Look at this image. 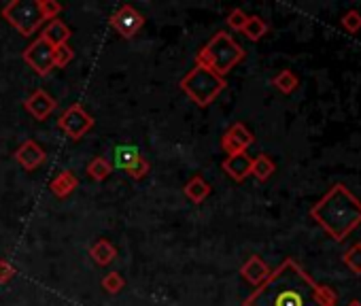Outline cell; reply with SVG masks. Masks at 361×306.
I'll return each mask as SVG.
<instances>
[{
    "instance_id": "obj_1",
    "label": "cell",
    "mask_w": 361,
    "mask_h": 306,
    "mask_svg": "<svg viewBox=\"0 0 361 306\" xmlns=\"http://www.w3.org/2000/svg\"><path fill=\"white\" fill-rule=\"evenodd\" d=\"M338 293L317 283L295 259H283L243 306H336Z\"/></svg>"
},
{
    "instance_id": "obj_2",
    "label": "cell",
    "mask_w": 361,
    "mask_h": 306,
    "mask_svg": "<svg viewBox=\"0 0 361 306\" xmlns=\"http://www.w3.org/2000/svg\"><path fill=\"white\" fill-rule=\"evenodd\" d=\"M310 219L336 243H344L361 226V200L342 183H334L312 207Z\"/></svg>"
},
{
    "instance_id": "obj_3",
    "label": "cell",
    "mask_w": 361,
    "mask_h": 306,
    "mask_svg": "<svg viewBox=\"0 0 361 306\" xmlns=\"http://www.w3.org/2000/svg\"><path fill=\"white\" fill-rule=\"evenodd\" d=\"M245 49L232 39L228 32H217L196 56V64L213 71L219 77H226L234 66H238L245 60Z\"/></svg>"
},
{
    "instance_id": "obj_4",
    "label": "cell",
    "mask_w": 361,
    "mask_h": 306,
    "mask_svg": "<svg viewBox=\"0 0 361 306\" xmlns=\"http://www.w3.org/2000/svg\"><path fill=\"white\" fill-rule=\"evenodd\" d=\"M226 77H219L213 71L198 64L180 79V90L198 106H209L211 102H215V98L226 90Z\"/></svg>"
},
{
    "instance_id": "obj_5",
    "label": "cell",
    "mask_w": 361,
    "mask_h": 306,
    "mask_svg": "<svg viewBox=\"0 0 361 306\" xmlns=\"http://www.w3.org/2000/svg\"><path fill=\"white\" fill-rule=\"evenodd\" d=\"M3 18L24 37H32L45 24L39 0H11L3 7Z\"/></svg>"
},
{
    "instance_id": "obj_6",
    "label": "cell",
    "mask_w": 361,
    "mask_h": 306,
    "mask_svg": "<svg viewBox=\"0 0 361 306\" xmlns=\"http://www.w3.org/2000/svg\"><path fill=\"white\" fill-rule=\"evenodd\" d=\"M94 117L79 104V102H75V104H71L62 115H60V119H58V126H60V130L68 136V138H73V140H81L92 128H94Z\"/></svg>"
},
{
    "instance_id": "obj_7",
    "label": "cell",
    "mask_w": 361,
    "mask_h": 306,
    "mask_svg": "<svg viewBox=\"0 0 361 306\" xmlns=\"http://www.w3.org/2000/svg\"><path fill=\"white\" fill-rule=\"evenodd\" d=\"M24 62L39 75L47 77L54 71V47L39 35L37 41H32L24 51Z\"/></svg>"
},
{
    "instance_id": "obj_8",
    "label": "cell",
    "mask_w": 361,
    "mask_h": 306,
    "mask_svg": "<svg viewBox=\"0 0 361 306\" xmlns=\"http://www.w3.org/2000/svg\"><path fill=\"white\" fill-rule=\"evenodd\" d=\"M111 26L115 28L117 35H121L123 39H134L142 26H145V18L142 13H138L134 7L130 5H123L121 9H117L113 16H111Z\"/></svg>"
},
{
    "instance_id": "obj_9",
    "label": "cell",
    "mask_w": 361,
    "mask_h": 306,
    "mask_svg": "<svg viewBox=\"0 0 361 306\" xmlns=\"http://www.w3.org/2000/svg\"><path fill=\"white\" fill-rule=\"evenodd\" d=\"M253 142H255V136H253V132L245 123L230 126L228 132L221 136V149L228 153V156H234V153L247 151Z\"/></svg>"
},
{
    "instance_id": "obj_10",
    "label": "cell",
    "mask_w": 361,
    "mask_h": 306,
    "mask_svg": "<svg viewBox=\"0 0 361 306\" xmlns=\"http://www.w3.org/2000/svg\"><path fill=\"white\" fill-rule=\"evenodd\" d=\"M45 160H47L45 149H43L37 140H32V138L24 140V142L18 147V151H16V162H18L24 171H37L41 164H45Z\"/></svg>"
},
{
    "instance_id": "obj_11",
    "label": "cell",
    "mask_w": 361,
    "mask_h": 306,
    "mask_svg": "<svg viewBox=\"0 0 361 306\" xmlns=\"http://www.w3.org/2000/svg\"><path fill=\"white\" fill-rule=\"evenodd\" d=\"M26 111L35 117V119H39V121H43V119H47L54 111H56V100L45 92V90H35L28 98H26Z\"/></svg>"
},
{
    "instance_id": "obj_12",
    "label": "cell",
    "mask_w": 361,
    "mask_h": 306,
    "mask_svg": "<svg viewBox=\"0 0 361 306\" xmlns=\"http://www.w3.org/2000/svg\"><path fill=\"white\" fill-rule=\"evenodd\" d=\"M224 171L228 173V177H232L234 181H245L251 175V166H253V158L249 156L247 151L243 153H234V156H228L224 160Z\"/></svg>"
},
{
    "instance_id": "obj_13",
    "label": "cell",
    "mask_w": 361,
    "mask_h": 306,
    "mask_svg": "<svg viewBox=\"0 0 361 306\" xmlns=\"http://www.w3.org/2000/svg\"><path fill=\"white\" fill-rule=\"evenodd\" d=\"M270 266L259 257V255H251L245 264H243V268H240V274H243V279L247 281V283H251L253 287H259L262 283H266L268 281V276H270Z\"/></svg>"
},
{
    "instance_id": "obj_14",
    "label": "cell",
    "mask_w": 361,
    "mask_h": 306,
    "mask_svg": "<svg viewBox=\"0 0 361 306\" xmlns=\"http://www.w3.org/2000/svg\"><path fill=\"white\" fill-rule=\"evenodd\" d=\"M71 28L62 22V20H54V22H47V26L43 28L41 37L51 45V47H58V45H66L68 39H71Z\"/></svg>"
},
{
    "instance_id": "obj_15",
    "label": "cell",
    "mask_w": 361,
    "mask_h": 306,
    "mask_svg": "<svg viewBox=\"0 0 361 306\" xmlns=\"http://www.w3.org/2000/svg\"><path fill=\"white\" fill-rule=\"evenodd\" d=\"M77 188H79V179H77L71 171L58 173V175L51 179V183H49V190H51V194H54L56 198H66V196H71Z\"/></svg>"
},
{
    "instance_id": "obj_16",
    "label": "cell",
    "mask_w": 361,
    "mask_h": 306,
    "mask_svg": "<svg viewBox=\"0 0 361 306\" xmlns=\"http://www.w3.org/2000/svg\"><path fill=\"white\" fill-rule=\"evenodd\" d=\"M185 196L194 202V204H200V202H204L209 196H211V183L204 179V177H200V175H196L194 179H190L188 181V185H185Z\"/></svg>"
},
{
    "instance_id": "obj_17",
    "label": "cell",
    "mask_w": 361,
    "mask_h": 306,
    "mask_svg": "<svg viewBox=\"0 0 361 306\" xmlns=\"http://www.w3.org/2000/svg\"><path fill=\"white\" fill-rule=\"evenodd\" d=\"M90 255H92V259H94L98 266H109V264L117 257V249H115V245H113L111 240L100 238V240H96V243L90 247Z\"/></svg>"
},
{
    "instance_id": "obj_18",
    "label": "cell",
    "mask_w": 361,
    "mask_h": 306,
    "mask_svg": "<svg viewBox=\"0 0 361 306\" xmlns=\"http://www.w3.org/2000/svg\"><path fill=\"white\" fill-rule=\"evenodd\" d=\"M140 158V151L132 145H121L113 151V164L119 171H128Z\"/></svg>"
},
{
    "instance_id": "obj_19",
    "label": "cell",
    "mask_w": 361,
    "mask_h": 306,
    "mask_svg": "<svg viewBox=\"0 0 361 306\" xmlns=\"http://www.w3.org/2000/svg\"><path fill=\"white\" fill-rule=\"evenodd\" d=\"M276 171V164L274 160L268 156V153H259L257 158H253V166H251V175L257 179V181H268Z\"/></svg>"
},
{
    "instance_id": "obj_20",
    "label": "cell",
    "mask_w": 361,
    "mask_h": 306,
    "mask_svg": "<svg viewBox=\"0 0 361 306\" xmlns=\"http://www.w3.org/2000/svg\"><path fill=\"white\" fill-rule=\"evenodd\" d=\"M272 85H274L281 94L289 96V94H293V92L300 87V79H298V75H295L293 71L285 68V71H281V73H276V75L272 77Z\"/></svg>"
},
{
    "instance_id": "obj_21",
    "label": "cell",
    "mask_w": 361,
    "mask_h": 306,
    "mask_svg": "<svg viewBox=\"0 0 361 306\" xmlns=\"http://www.w3.org/2000/svg\"><path fill=\"white\" fill-rule=\"evenodd\" d=\"M243 35H245L249 41L257 43L259 39H264V37L268 35V24H266L259 16H249L247 26L243 28Z\"/></svg>"
},
{
    "instance_id": "obj_22",
    "label": "cell",
    "mask_w": 361,
    "mask_h": 306,
    "mask_svg": "<svg viewBox=\"0 0 361 306\" xmlns=\"http://www.w3.org/2000/svg\"><path fill=\"white\" fill-rule=\"evenodd\" d=\"M111 173H113V166H111V162L104 160L102 156H96V158L87 164V175H90L94 181H104V179L111 177Z\"/></svg>"
},
{
    "instance_id": "obj_23",
    "label": "cell",
    "mask_w": 361,
    "mask_h": 306,
    "mask_svg": "<svg viewBox=\"0 0 361 306\" xmlns=\"http://www.w3.org/2000/svg\"><path fill=\"white\" fill-rule=\"evenodd\" d=\"M342 262L353 274H361V243H355L353 247H348L342 255Z\"/></svg>"
},
{
    "instance_id": "obj_24",
    "label": "cell",
    "mask_w": 361,
    "mask_h": 306,
    "mask_svg": "<svg viewBox=\"0 0 361 306\" xmlns=\"http://www.w3.org/2000/svg\"><path fill=\"white\" fill-rule=\"evenodd\" d=\"M73 58H75V51H73V47L66 43V45H58V47H54V68H64V66H68L71 62H73Z\"/></svg>"
},
{
    "instance_id": "obj_25",
    "label": "cell",
    "mask_w": 361,
    "mask_h": 306,
    "mask_svg": "<svg viewBox=\"0 0 361 306\" xmlns=\"http://www.w3.org/2000/svg\"><path fill=\"white\" fill-rule=\"evenodd\" d=\"M340 26H342L348 35L359 32V30H361V13H359V11H355V9L346 11V13L340 18Z\"/></svg>"
},
{
    "instance_id": "obj_26",
    "label": "cell",
    "mask_w": 361,
    "mask_h": 306,
    "mask_svg": "<svg viewBox=\"0 0 361 306\" xmlns=\"http://www.w3.org/2000/svg\"><path fill=\"white\" fill-rule=\"evenodd\" d=\"M123 287H126V281H123V276H121L117 270L109 272V274L102 279V289H104L106 293H119Z\"/></svg>"
},
{
    "instance_id": "obj_27",
    "label": "cell",
    "mask_w": 361,
    "mask_h": 306,
    "mask_svg": "<svg viewBox=\"0 0 361 306\" xmlns=\"http://www.w3.org/2000/svg\"><path fill=\"white\" fill-rule=\"evenodd\" d=\"M39 7H41L45 22H54L62 13V5L58 3V0H39Z\"/></svg>"
},
{
    "instance_id": "obj_28",
    "label": "cell",
    "mask_w": 361,
    "mask_h": 306,
    "mask_svg": "<svg viewBox=\"0 0 361 306\" xmlns=\"http://www.w3.org/2000/svg\"><path fill=\"white\" fill-rule=\"evenodd\" d=\"M149 171H151L149 162H147V160L140 156V158H138V160H136V162H134V164H132L128 171H126V173H128V175H130L134 181H140V179H145V177L149 175Z\"/></svg>"
},
{
    "instance_id": "obj_29",
    "label": "cell",
    "mask_w": 361,
    "mask_h": 306,
    "mask_svg": "<svg viewBox=\"0 0 361 306\" xmlns=\"http://www.w3.org/2000/svg\"><path fill=\"white\" fill-rule=\"evenodd\" d=\"M247 20H249V16L243 9H232L228 16V26L236 32H243V28L247 26Z\"/></svg>"
},
{
    "instance_id": "obj_30",
    "label": "cell",
    "mask_w": 361,
    "mask_h": 306,
    "mask_svg": "<svg viewBox=\"0 0 361 306\" xmlns=\"http://www.w3.org/2000/svg\"><path fill=\"white\" fill-rule=\"evenodd\" d=\"M16 274L18 270L9 259H0V283H9Z\"/></svg>"
},
{
    "instance_id": "obj_31",
    "label": "cell",
    "mask_w": 361,
    "mask_h": 306,
    "mask_svg": "<svg viewBox=\"0 0 361 306\" xmlns=\"http://www.w3.org/2000/svg\"><path fill=\"white\" fill-rule=\"evenodd\" d=\"M346 306H361V300H350Z\"/></svg>"
}]
</instances>
